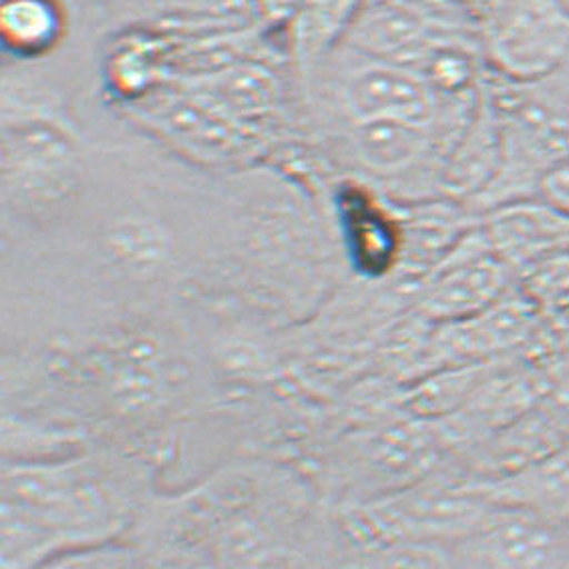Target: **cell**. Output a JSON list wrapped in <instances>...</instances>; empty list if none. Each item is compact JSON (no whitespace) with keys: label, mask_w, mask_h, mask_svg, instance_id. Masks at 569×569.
Returning a JSON list of instances; mask_svg holds the SVG:
<instances>
[{"label":"cell","mask_w":569,"mask_h":569,"mask_svg":"<svg viewBox=\"0 0 569 569\" xmlns=\"http://www.w3.org/2000/svg\"><path fill=\"white\" fill-rule=\"evenodd\" d=\"M176 238L166 223L146 216H123L101 236V253L117 274L129 280H151L168 270Z\"/></svg>","instance_id":"obj_6"},{"label":"cell","mask_w":569,"mask_h":569,"mask_svg":"<svg viewBox=\"0 0 569 569\" xmlns=\"http://www.w3.org/2000/svg\"><path fill=\"white\" fill-rule=\"evenodd\" d=\"M338 84V99L352 126L369 121H402L435 127L443 117H469L475 106H457L432 91L431 84L411 67L380 61L360 53Z\"/></svg>","instance_id":"obj_2"},{"label":"cell","mask_w":569,"mask_h":569,"mask_svg":"<svg viewBox=\"0 0 569 569\" xmlns=\"http://www.w3.org/2000/svg\"><path fill=\"white\" fill-rule=\"evenodd\" d=\"M563 2H566V4H569V0H563Z\"/></svg>","instance_id":"obj_12"},{"label":"cell","mask_w":569,"mask_h":569,"mask_svg":"<svg viewBox=\"0 0 569 569\" xmlns=\"http://www.w3.org/2000/svg\"><path fill=\"white\" fill-rule=\"evenodd\" d=\"M491 73L539 83L569 61V4L563 0H506L481 27Z\"/></svg>","instance_id":"obj_1"},{"label":"cell","mask_w":569,"mask_h":569,"mask_svg":"<svg viewBox=\"0 0 569 569\" xmlns=\"http://www.w3.org/2000/svg\"><path fill=\"white\" fill-rule=\"evenodd\" d=\"M360 0H308L302 17V39L308 47H327L345 27L350 29Z\"/></svg>","instance_id":"obj_9"},{"label":"cell","mask_w":569,"mask_h":569,"mask_svg":"<svg viewBox=\"0 0 569 569\" xmlns=\"http://www.w3.org/2000/svg\"><path fill=\"white\" fill-rule=\"evenodd\" d=\"M479 230L489 250L513 272L569 250V220L541 198L511 201L483 213Z\"/></svg>","instance_id":"obj_4"},{"label":"cell","mask_w":569,"mask_h":569,"mask_svg":"<svg viewBox=\"0 0 569 569\" xmlns=\"http://www.w3.org/2000/svg\"><path fill=\"white\" fill-rule=\"evenodd\" d=\"M437 131L435 127L402 121H369L352 126V146L365 168L380 176H395L431 156Z\"/></svg>","instance_id":"obj_7"},{"label":"cell","mask_w":569,"mask_h":569,"mask_svg":"<svg viewBox=\"0 0 569 569\" xmlns=\"http://www.w3.org/2000/svg\"><path fill=\"white\" fill-rule=\"evenodd\" d=\"M539 198L569 220V156L546 173L539 186Z\"/></svg>","instance_id":"obj_10"},{"label":"cell","mask_w":569,"mask_h":569,"mask_svg":"<svg viewBox=\"0 0 569 569\" xmlns=\"http://www.w3.org/2000/svg\"><path fill=\"white\" fill-rule=\"evenodd\" d=\"M443 264L422 298V312L431 320H467L511 295L513 270L489 250L479 228L463 236Z\"/></svg>","instance_id":"obj_3"},{"label":"cell","mask_w":569,"mask_h":569,"mask_svg":"<svg viewBox=\"0 0 569 569\" xmlns=\"http://www.w3.org/2000/svg\"><path fill=\"white\" fill-rule=\"evenodd\" d=\"M348 32L359 53L415 69L421 54L441 31L431 29V24L411 4L380 0L357 12Z\"/></svg>","instance_id":"obj_5"},{"label":"cell","mask_w":569,"mask_h":569,"mask_svg":"<svg viewBox=\"0 0 569 569\" xmlns=\"http://www.w3.org/2000/svg\"><path fill=\"white\" fill-rule=\"evenodd\" d=\"M57 17L44 0H11L2 9V31L17 49L37 51L53 39Z\"/></svg>","instance_id":"obj_8"},{"label":"cell","mask_w":569,"mask_h":569,"mask_svg":"<svg viewBox=\"0 0 569 569\" xmlns=\"http://www.w3.org/2000/svg\"><path fill=\"white\" fill-rule=\"evenodd\" d=\"M459 11L471 22H477V29L506 2V0H451Z\"/></svg>","instance_id":"obj_11"}]
</instances>
